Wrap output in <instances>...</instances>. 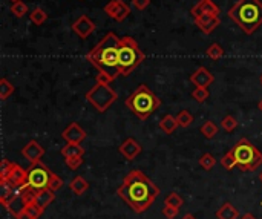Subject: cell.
Returning <instances> with one entry per match:
<instances>
[{"label": "cell", "mask_w": 262, "mask_h": 219, "mask_svg": "<svg viewBox=\"0 0 262 219\" xmlns=\"http://www.w3.org/2000/svg\"><path fill=\"white\" fill-rule=\"evenodd\" d=\"M117 195L135 213L141 214L147 211L155 202V199L160 195V189L141 170L134 169L124 176L123 182L117 189Z\"/></svg>", "instance_id": "cell-1"}, {"label": "cell", "mask_w": 262, "mask_h": 219, "mask_svg": "<svg viewBox=\"0 0 262 219\" xmlns=\"http://www.w3.org/2000/svg\"><path fill=\"white\" fill-rule=\"evenodd\" d=\"M120 46L121 39L115 32H107L103 40L88 52V60L98 70L107 72L114 79L120 77Z\"/></svg>", "instance_id": "cell-2"}, {"label": "cell", "mask_w": 262, "mask_h": 219, "mask_svg": "<svg viewBox=\"0 0 262 219\" xmlns=\"http://www.w3.org/2000/svg\"><path fill=\"white\" fill-rule=\"evenodd\" d=\"M232 19L245 34H253L262 25V2L260 0H238L229 13Z\"/></svg>", "instance_id": "cell-3"}, {"label": "cell", "mask_w": 262, "mask_h": 219, "mask_svg": "<svg viewBox=\"0 0 262 219\" xmlns=\"http://www.w3.org/2000/svg\"><path fill=\"white\" fill-rule=\"evenodd\" d=\"M126 106L141 121L147 120L161 106V100L146 85H140L127 98Z\"/></svg>", "instance_id": "cell-4"}, {"label": "cell", "mask_w": 262, "mask_h": 219, "mask_svg": "<svg viewBox=\"0 0 262 219\" xmlns=\"http://www.w3.org/2000/svg\"><path fill=\"white\" fill-rule=\"evenodd\" d=\"M146 55L140 45L132 37H123L120 46V72L123 77H129L132 72L144 61Z\"/></svg>", "instance_id": "cell-5"}, {"label": "cell", "mask_w": 262, "mask_h": 219, "mask_svg": "<svg viewBox=\"0 0 262 219\" xmlns=\"http://www.w3.org/2000/svg\"><path fill=\"white\" fill-rule=\"evenodd\" d=\"M233 154L236 158V166L244 172H253L262 166V152L253 145L248 139L241 138L233 145Z\"/></svg>", "instance_id": "cell-6"}, {"label": "cell", "mask_w": 262, "mask_h": 219, "mask_svg": "<svg viewBox=\"0 0 262 219\" xmlns=\"http://www.w3.org/2000/svg\"><path fill=\"white\" fill-rule=\"evenodd\" d=\"M86 100L97 109L100 114H104L107 109L118 100V94L110 86H103V85L97 83L86 94Z\"/></svg>", "instance_id": "cell-7"}, {"label": "cell", "mask_w": 262, "mask_h": 219, "mask_svg": "<svg viewBox=\"0 0 262 219\" xmlns=\"http://www.w3.org/2000/svg\"><path fill=\"white\" fill-rule=\"evenodd\" d=\"M51 175L52 172L42 161L31 163V166L26 169V184H29L37 190L46 189L49 184Z\"/></svg>", "instance_id": "cell-8"}, {"label": "cell", "mask_w": 262, "mask_h": 219, "mask_svg": "<svg viewBox=\"0 0 262 219\" xmlns=\"http://www.w3.org/2000/svg\"><path fill=\"white\" fill-rule=\"evenodd\" d=\"M22 187L23 186H17L10 179H0V202L4 204V207L10 208L17 198L20 199Z\"/></svg>", "instance_id": "cell-9"}, {"label": "cell", "mask_w": 262, "mask_h": 219, "mask_svg": "<svg viewBox=\"0 0 262 219\" xmlns=\"http://www.w3.org/2000/svg\"><path fill=\"white\" fill-rule=\"evenodd\" d=\"M104 13L115 22H123L129 17L130 7L123 0H110L109 4L104 5Z\"/></svg>", "instance_id": "cell-10"}, {"label": "cell", "mask_w": 262, "mask_h": 219, "mask_svg": "<svg viewBox=\"0 0 262 219\" xmlns=\"http://www.w3.org/2000/svg\"><path fill=\"white\" fill-rule=\"evenodd\" d=\"M72 31L76 35H79L80 39L85 40L95 31V23L88 16H80L76 22L72 23Z\"/></svg>", "instance_id": "cell-11"}, {"label": "cell", "mask_w": 262, "mask_h": 219, "mask_svg": "<svg viewBox=\"0 0 262 219\" xmlns=\"http://www.w3.org/2000/svg\"><path fill=\"white\" fill-rule=\"evenodd\" d=\"M22 155L29 161V163H37L40 161L45 155V148L40 144L37 142L35 139H31L25 148L22 149Z\"/></svg>", "instance_id": "cell-12"}, {"label": "cell", "mask_w": 262, "mask_h": 219, "mask_svg": "<svg viewBox=\"0 0 262 219\" xmlns=\"http://www.w3.org/2000/svg\"><path fill=\"white\" fill-rule=\"evenodd\" d=\"M215 82V77L212 72L204 67V66H200L193 74L190 76V83L195 86V88H209L212 83Z\"/></svg>", "instance_id": "cell-13"}, {"label": "cell", "mask_w": 262, "mask_h": 219, "mask_svg": "<svg viewBox=\"0 0 262 219\" xmlns=\"http://www.w3.org/2000/svg\"><path fill=\"white\" fill-rule=\"evenodd\" d=\"M61 136L66 142H74V144H80L82 141L86 139V132L79 123H71L63 132Z\"/></svg>", "instance_id": "cell-14"}, {"label": "cell", "mask_w": 262, "mask_h": 219, "mask_svg": "<svg viewBox=\"0 0 262 219\" xmlns=\"http://www.w3.org/2000/svg\"><path fill=\"white\" fill-rule=\"evenodd\" d=\"M143 148H141V144L134 139V138H127L121 142V145L118 148V152L123 155V158H126L127 161H134L140 154H141Z\"/></svg>", "instance_id": "cell-15"}, {"label": "cell", "mask_w": 262, "mask_h": 219, "mask_svg": "<svg viewBox=\"0 0 262 219\" xmlns=\"http://www.w3.org/2000/svg\"><path fill=\"white\" fill-rule=\"evenodd\" d=\"M195 23L204 34H212L221 25V20H219V16L203 14V16L195 19Z\"/></svg>", "instance_id": "cell-16"}, {"label": "cell", "mask_w": 262, "mask_h": 219, "mask_svg": "<svg viewBox=\"0 0 262 219\" xmlns=\"http://www.w3.org/2000/svg\"><path fill=\"white\" fill-rule=\"evenodd\" d=\"M190 14L193 16V19H196L203 14L219 16V8L215 5L213 0H200V2L190 10Z\"/></svg>", "instance_id": "cell-17"}, {"label": "cell", "mask_w": 262, "mask_h": 219, "mask_svg": "<svg viewBox=\"0 0 262 219\" xmlns=\"http://www.w3.org/2000/svg\"><path fill=\"white\" fill-rule=\"evenodd\" d=\"M216 219H239V210L232 202H224L215 213Z\"/></svg>", "instance_id": "cell-18"}, {"label": "cell", "mask_w": 262, "mask_h": 219, "mask_svg": "<svg viewBox=\"0 0 262 219\" xmlns=\"http://www.w3.org/2000/svg\"><path fill=\"white\" fill-rule=\"evenodd\" d=\"M69 189L74 195L82 196L83 193H86V190L89 189V182L83 178V176H76L71 182H69Z\"/></svg>", "instance_id": "cell-19"}, {"label": "cell", "mask_w": 262, "mask_h": 219, "mask_svg": "<svg viewBox=\"0 0 262 219\" xmlns=\"http://www.w3.org/2000/svg\"><path fill=\"white\" fill-rule=\"evenodd\" d=\"M55 201V192H52L51 189H42L39 190V195L35 198V204H39L42 208H46L49 204H52Z\"/></svg>", "instance_id": "cell-20"}, {"label": "cell", "mask_w": 262, "mask_h": 219, "mask_svg": "<svg viewBox=\"0 0 262 219\" xmlns=\"http://www.w3.org/2000/svg\"><path fill=\"white\" fill-rule=\"evenodd\" d=\"M61 155L63 158H74V157H83L85 149L80 144H74V142H66V145L61 148Z\"/></svg>", "instance_id": "cell-21"}, {"label": "cell", "mask_w": 262, "mask_h": 219, "mask_svg": "<svg viewBox=\"0 0 262 219\" xmlns=\"http://www.w3.org/2000/svg\"><path fill=\"white\" fill-rule=\"evenodd\" d=\"M179 126H178V121H176V117H173V115H164L163 118H161V121H160V129L164 132V133H167V135H172L176 129H178Z\"/></svg>", "instance_id": "cell-22"}, {"label": "cell", "mask_w": 262, "mask_h": 219, "mask_svg": "<svg viewBox=\"0 0 262 219\" xmlns=\"http://www.w3.org/2000/svg\"><path fill=\"white\" fill-rule=\"evenodd\" d=\"M39 195V190L31 187L29 184H25L22 187V193H20V201H22V205H26L29 202H35V198Z\"/></svg>", "instance_id": "cell-23"}, {"label": "cell", "mask_w": 262, "mask_h": 219, "mask_svg": "<svg viewBox=\"0 0 262 219\" xmlns=\"http://www.w3.org/2000/svg\"><path fill=\"white\" fill-rule=\"evenodd\" d=\"M8 179L13 181L14 184H17V186H25V184H26V170L22 169L19 164H16V167H14V170L11 172V175H10Z\"/></svg>", "instance_id": "cell-24"}, {"label": "cell", "mask_w": 262, "mask_h": 219, "mask_svg": "<svg viewBox=\"0 0 262 219\" xmlns=\"http://www.w3.org/2000/svg\"><path fill=\"white\" fill-rule=\"evenodd\" d=\"M29 20H31L34 25L40 26V25H43V23L48 20V14H46L45 10H42V8H35V10H32V11L29 13Z\"/></svg>", "instance_id": "cell-25"}, {"label": "cell", "mask_w": 262, "mask_h": 219, "mask_svg": "<svg viewBox=\"0 0 262 219\" xmlns=\"http://www.w3.org/2000/svg\"><path fill=\"white\" fill-rule=\"evenodd\" d=\"M16 88L13 83H10L7 79H2L0 80V98L2 100H8L13 94H14Z\"/></svg>", "instance_id": "cell-26"}, {"label": "cell", "mask_w": 262, "mask_h": 219, "mask_svg": "<svg viewBox=\"0 0 262 219\" xmlns=\"http://www.w3.org/2000/svg\"><path fill=\"white\" fill-rule=\"evenodd\" d=\"M176 121H178V126L185 129V127H189L192 123H193V115L189 112V111H179L178 115H176Z\"/></svg>", "instance_id": "cell-27"}, {"label": "cell", "mask_w": 262, "mask_h": 219, "mask_svg": "<svg viewBox=\"0 0 262 219\" xmlns=\"http://www.w3.org/2000/svg\"><path fill=\"white\" fill-rule=\"evenodd\" d=\"M22 208H23L32 219H39V217L43 214V211H45V208H42L39 204H35V202H29V204L23 205Z\"/></svg>", "instance_id": "cell-28"}, {"label": "cell", "mask_w": 262, "mask_h": 219, "mask_svg": "<svg viewBox=\"0 0 262 219\" xmlns=\"http://www.w3.org/2000/svg\"><path fill=\"white\" fill-rule=\"evenodd\" d=\"M201 133L204 135V138L207 139H212L216 133H218V126L212 121V120H207L203 126H201Z\"/></svg>", "instance_id": "cell-29"}, {"label": "cell", "mask_w": 262, "mask_h": 219, "mask_svg": "<svg viewBox=\"0 0 262 219\" xmlns=\"http://www.w3.org/2000/svg\"><path fill=\"white\" fill-rule=\"evenodd\" d=\"M221 166H222L224 169H226V170H232V169L238 167V166H236V158H235V154H233L232 149L221 158Z\"/></svg>", "instance_id": "cell-30"}, {"label": "cell", "mask_w": 262, "mask_h": 219, "mask_svg": "<svg viewBox=\"0 0 262 219\" xmlns=\"http://www.w3.org/2000/svg\"><path fill=\"white\" fill-rule=\"evenodd\" d=\"M11 13L13 16H16L17 19H22L25 17V14H28V5L22 0H17V2H13L11 5Z\"/></svg>", "instance_id": "cell-31"}, {"label": "cell", "mask_w": 262, "mask_h": 219, "mask_svg": "<svg viewBox=\"0 0 262 219\" xmlns=\"http://www.w3.org/2000/svg\"><path fill=\"white\" fill-rule=\"evenodd\" d=\"M184 204V199L176 193V192H170L166 199H164V205H169V207H176V208H181Z\"/></svg>", "instance_id": "cell-32"}, {"label": "cell", "mask_w": 262, "mask_h": 219, "mask_svg": "<svg viewBox=\"0 0 262 219\" xmlns=\"http://www.w3.org/2000/svg\"><path fill=\"white\" fill-rule=\"evenodd\" d=\"M206 55H207L209 58H212V60H219V58L224 55V49H222V46H221L219 43H212V45L207 48Z\"/></svg>", "instance_id": "cell-33"}, {"label": "cell", "mask_w": 262, "mask_h": 219, "mask_svg": "<svg viewBox=\"0 0 262 219\" xmlns=\"http://www.w3.org/2000/svg\"><path fill=\"white\" fill-rule=\"evenodd\" d=\"M17 163H13L10 160H4L2 161V166H0V179H8L11 172L14 170Z\"/></svg>", "instance_id": "cell-34"}, {"label": "cell", "mask_w": 262, "mask_h": 219, "mask_svg": "<svg viewBox=\"0 0 262 219\" xmlns=\"http://www.w3.org/2000/svg\"><path fill=\"white\" fill-rule=\"evenodd\" d=\"M221 127L226 132H233L238 127V120L233 115H226L221 121Z\"/></svg>", "instance_id": "cell-35"}, {"label": "cell", "mask_w": 262, "mask_h": 219, "mask_svg": "<svg viewBox=\"0 0 262 219\" xmlns=\"http://www.w3.org/2000/svg\"><path fill=\"white\" fill-rule=\"evenodd\" d=\"M209 97H210L209 88H195L193 92H192V98L196 103H204Z\"/></svg>", "instance_id": "cell-36"}, {"label": "cell", "mask_w": 262, "mask_h": 219, "mask_svg": "<svg viewBox=\"0 0 262 219\" xmlns=\"http://www.w3.org/2000/svg\"><path fill=\"white\" fill-rule=\"evenodd\" d=\"M200 166L204 169V170H212L215 166H216V160L212 154H204L201 155L200 158Z\"/></svg>", "instance_id": "cell-37"}, {"label": "cell", "mask_w": 262, "mask_h": 219, "mask_svg": "<svg viewBox=\"0 0 262 219\" xmlns=\"http://www.w3.org/2000/svg\"><path fill=\"white\" fill-rule=\"evenodd\" d=\"M63 186H64V181H63V178H61V176H58L57 173H54V172H52L51 179H49V184H48V189H51L52 192H57V190H60Z\"/></svg>", "instance_id": "cell-38"}, {"label": "cell", "mask_w": 262, "mask_h": 219, "mask_svg": "<svg viewBox=\"0 0 262 219\" xmlns=\"http://www.w3.org/2000/svg\"><path fill=\"white\" fill-rule=\"evenodd\" d=\"M114 80H115L114 77L107 74V72H103V70H98V74L95 76V82L98 85H103V86H110Z\"/></svg>", "instance_id": "cell-39"}, {"label": "cell", "mask_w": 262, "mask_h": 219, "mask_svg": "<svg viewBox=\"0 0 262 219\" xmlns=\"http://www.w3.org/2000/svg\"><path fill=\"white\" fill-rule=\"evenodd\" d=\"M66 166L71 170H77L82 164H83V157H74V158H64Z\"/></svg>", "instance_id": "cell-40"}, {"label": "cell", "mask_w": 262, "mask_h": 219, "mask_svg": "<svg viewBox=\"0 0 262 219\" xmlns=\"http://www.w3.org/2000/svg\"><path fill=\"white\" fill-rule=\"evenodd\" d=\"M163 214L167 217V219H175L178 214H179V208L176 207H169V205H164L163 208Z\"/></svg>", "instance_id": "cell-41"}, {"label": "cell", "mask_w": 262, "mask_h": 219, "mask_svg": "<svg viewBox=\"0 0 262 219\" xmlns=\"http://www.w3.org/2000/svg\"><path fill=\"white\" fill-rule=\"evenodd\" d=\"M149 5H151V0H132V7L138 11H144Z\"/></svg>", "instance_id": "cell-42"}, {"label": "cell", "mask_w": 262, "mask_h": 219, "mask_svg": "<svg viewBox=\"0 0 262 219\" xmlns=\"http://www.w3.org/2000/svg\"><path fill=\"white\" fill-rule=\"evenodd\" d=\"M13 214H14V217L16 219H32L23 208H20L19 211H13Z\"/></svg>", "instance_id": "cell-43"}, {"label": "cell", "mask_w": 262, "mask_h": 219, "mask_svg": "<svg viewBox=\"0 0 262 219\" xmlns=\"http://www.w3.org/2000/svg\"><path fill=\"white\" fill-rule=\"evenodd\" d=\"M239 219H256V217H254V216H253L251 213H245V214H242V216H241Z\"/></svg>", "instance_id": "cell-44"}, {"label": "cell", "mask_w": 262, "mask_h": 219, "mask_svg": "<svg viewBox=\"0 0 262 219\" xmlns=\"http://www.w3.org/2000/svg\"><path fill=\"white\" fill-rule=\"evenodd\" d=\"M182 219H196L193 214H190V213H187V214H184V217Z\"/></svg>", "instance_id": "cell-45"}, {"label": "cell", "mask_w": 262, "mask_h": 219, "mask_svg": "<svg viewBox=\"0 0 262 219\" xmlns=\"http://www.w3.org/2000/svg\"><path fill=\"white\" fill-rule=\"evenodd\" d=\"M257 106H259V111H262V100L259 101V104H257Z\"/></svg>", "instance_id": "cell-46"}, {"label": "cell", "mask_w": 262, "mask_h": 219, "mask_svg": "<svg viewBox=\"0 0 262 219\" xmlns=\"http://www.w3.org/2000/svg\"><path fill=\"white\" fill-rule=\"evenodd\" d=\"M259 178H260V181H262V172H260V175H259Z\"/></svg>", "instance_id": "cell-47"}, {"label": "cell", "mask_w": 262, "mask_h": 219, "mask_svg": "<svg viewBox=\"0 0 262 219\" xmlns=\"http://www.w3.org/2000/svg\"><path fill=\"white\" fill-rule=\"evenodd\" d=\"M260 85H262V76H260Z\"/></svg>", "instance_id": "cell-48"}, {"label": "cell", "mask_w": 262, "mask_h": 219, "mask_svg": "<svg viewBox=\"0 0 262 219\" xmlns=\"http://www.w3.org/2000/svg\"><path fill=\"white\" fill-rule=\"evenodd\" d=\"M13 2H17V0H13Z\"/></svg>", "instance_id": "cell-49"}]
</instances>
